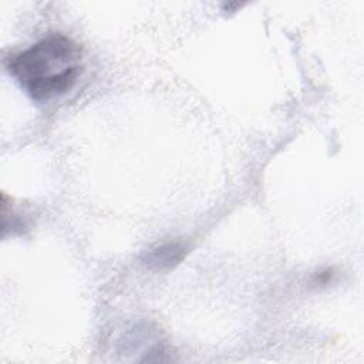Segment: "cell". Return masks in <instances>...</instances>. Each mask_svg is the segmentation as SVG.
<instances>
[{
	"label": "cell",
	"instance_id": "obj_2",
	"mask_svg": "<svg viewBox=\"0 0 364 364\" xmlns=\"http://www.w3.org/2000/svg\"><path fill=\"white\" fill-rule=\"evenodd\" d=\"M188 247L181 242H166L156 247L149 249L142 262L154 270H166L176 266L186 255Z\"/></svg>",
	"mask_w": 364,
	"mask_h": 364
},
{
	"label": "cell",
	"instance_id": "obj_1",
	"mask_svg": "<svg viewBox=\"0 0 364 364\" xmlns=\"http://www.w3.org/2000/svg\"><path fill=\"white\" fill-rule=\"evenodd\" d=\"M10 75L34 101H50L70 91L82 73V51L68 36L43 37L7 61Z\"/></svg>",
	"mask_w": 364,
	"mask_h": 364
}]
</instances>
